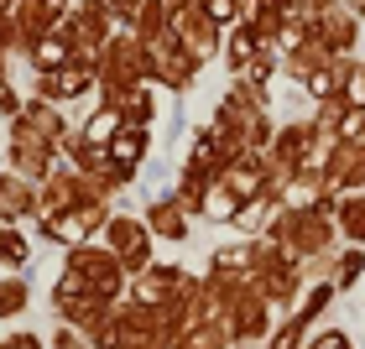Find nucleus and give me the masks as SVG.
<instances>
[{
    "mask_svg": "<svg viewBox=\"0 0 365 349\" xmlns=\"http://www.w3.org/2000/svg\"><path fill=\"white\" fill-rule=\"evenodd\" d=\"M136 152H141V136H120L115 141V157H120V162H130Z\"/></svg>",
    "mask_w": 365,
    "mask_h": 349,
    "instance_id": "nucleus-1",
    "label": "nucleus"
}]
</instances>
